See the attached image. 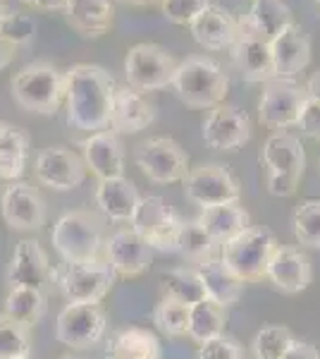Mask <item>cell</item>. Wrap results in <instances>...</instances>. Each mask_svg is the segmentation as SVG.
Wrapping results in <instances>:
<instances>
[{
  "instance_id": "cell-1",
  "label": "cell",
  "mask_w": 320,
  "mask_h": 359,
  "mask_svg": "<svg viewBox=\"0 0 320 359\" xmlns=\"http://www.w3.org/2000/svg\"><path fill=\"white\" fill-rule=\"evenodd\" d=\"M115 77L101 65H72L65 72L67 123L77 130L101 132L110 127L115 101Z\"/></svg>"
},
{
  "instance_id": "cell-2",
  "label": "cell",
  "mask_w": 320,
  "mask_h": 359,
  "mask_svg": "<svg viewBox=\"0 0 320 359\" xmlns=\"http://www.w3.org/2000/svg\"><path fill=\"white\" fill-rule=\"evenodd\" d=\"M106 216L89 208H77L57 218L50 233L53 249L65 264L94 262L106 245Z\"/></svg>"
},
{
  "instance_id": "cell-3",
  "label": "cell",
  "mask_w": 320,
  "mask_h": 359,
  "mask_svg": "<svg viewBox=\"0 0 320 359\" xmlns=\"http://www.w3.org/2000/svg\"><path fill=\"white\" fill-rule=\"evenodd\" d=\"M172 89L189 108H215L230 91V77L213 57L189 55L177 65Z\"/></svg>"
},
{
  "instance_id": "cell-4",
  "label": "cell",
  "mask_w": 320,
  "mask_h": 359,
  "mask_svg": "<svg viewBox=\"0 0 320 359\" xmlns=\"http://www.w3.org/2000/svg\"><path fill=\"white\" fill-rule=\"evenodd\" d=\"M260 163L267 170V192L272 196H292L306 170L304 144L287 130L272 132L260 149Z\"/></svg>"
},
{
  "instance_id": "cell-5",
  "label": "cell",
  "mask_w": 320,
  "mask_h": 359,
  "mask_svg": "<svg viewBox=\"0 0 320 359\" xmlns=\"http://www.w3.org/2000/svg\"><path fill=\"white\" fill-rule=\"evenodd\" d=\"M13 98L22 111L55 115L65 98V72L46 60L29 62L13 77Z\"/></svg>"
},
{
  "instance_id": "cell-6",
  "label": "cell",
  "mask_w": 320,
  "mask_h": 359,
  "mask_svg": "<svg viewBox=\"0 0 320 359\" xmlns=\"http://www.w3.org/2000/svg\"><path fill=\"white\" fill-rule=\"evenodd\" d=\"M275 249L277 240L270 230L249 225L239 235H235L225 245H220V259L239 280L249 283L265 278L267 264H270V257Z\"/></svg>"
},
{
  "instance_id": "cell-7",
  "label": "cell",
  "mask_w": 320,
  "mask_h": 359,
  "mask_svg": "<svg viewBox=\"0 0 320 359\" xmlns=\"http://www.w3.org/2000/svg\"><path fill=\"white\" fill-rule=\"evenodd\" d=\"M179 62L167 48L158 43H137L125 57L127 86L137 91H160L172 86Z\"/></svg>"
},
{
  "instance_id": "cell-8",
  "label": "cell",
  "mask_w": 320,
  "mask_h": 359,
  "mask_svg": "<svg viewBox=\"0 0 320 359\" xmlns=\"http://www.w3.org/2000/svg\"><path fill=\"white\" fill-rule=\"evenodd\" d=\"M115 269L106 259L84 264H67L57 273V287L65 294L67 304H98L115 285Z\"/></svg>"
},
{
  "instance_id": "cell-9",
  "label": "cell",
  "mask_w": 320,
  "mask_h": 359,
  "mask_svg": "<svg viewBox=\"0 0 320 359\" xmlns=\"http://www.w3.org/2000/svg\"><path fill=\"white\" fill-rule=\"evenodd\" d=\"M134 161L151 182H184L189 175V156L170 137H148L134 151Z\"/></svg>"
},
{
  "instance_id": "cell-10",
  "label": "cell",
  "mask_w": 320,
  "mask_h": 359,
  "mask_svg": "<svg viewBox=\"0 0 320 359\" xmlns=\"http://www.w3.org/2000/svg\"><path fill=\"white\" fill-rule=\"evenodd\" d=\"M132 230L139 233L153 247V252H177V237L182 228V218L165 204L158 194H148L139 199V206L132 216Z\"/></svg>"
},
{
  "instance_id": "cell-11",
  "label": "cell",
  "mask_w": 320,
  "mask_h": 359,
  "mask_svg": "<svg viewBox=\"0 0 320 359\" xmlns=\"http://www.w3.org/2000/svg\"><path fill=\"white\" fill-rule=\"evenodd\" d=\"M184 196L191 204L208 208L220 204H239L242 187L239 180L230 172L227 165L203 163L189 170L184 177Z\"/></svg>"
},
{
  "instance_id": "cell-12",
  "label": "cell",
  "mask_w": 320,
  "mask_h": 359,
  "mask_svg": "<svg viewBox=\"0 0 320 359\" xmlns=\"http://www.w3.org/2000/svg\"><path fill=\"white\" fill-rule=\"evenodd\" d=\"M306 96V86L296 84L294 79L275 77L270 82H265L258 98L260 125L275 132L296 127V120H299Z\"/></svg>"
},
{
  "instance_id": "cell-13",
  "label": "cell",
  "mask_w": 320,
  "mask_h": 359,
  "mask_svg": "<svg viewBox=\"0 0 320 359\" xmlns=\"http://www.w3.org/2000/svg\"><path fill=\"white\" fill-rule=\"evenodd\" d=\"M108 316L101 304H65L55 321V338L72 350H91L103 340Z\"/></svg>"
},
{
  "instance_id": "cell-14",
  "label": "cell",
  "mask_w": 320,
  "mask_h": 359,
  "mask_svg": "<svg viewBox=\"0 0 320 359\" xmlns=\"http://www.w3.org/2000/svg\"><path fill=\"white\" fill-rule=\"evenodd\" d=\"M57 280V271L50 266L48 254L39 240L17 242L13 259L8 266V285L10 287H34L48 294Z\"/></svg>"
},
{
  "instance_id": "cell-15",
  "label": "cell",
  "mask_w": 320,
  "mask_h": 359,
  "mask_svg": "<svg viewBox=\"0 0 320 359\" xmlns=\"http://www.w3.org/2000/svg\"><path fill=\"white\" fill-rule=\"evenodd\" d=\"M86 163L79 154H74L67 147H48L41 149L34 163L36 180L43 187H50L55 192H69L77 189L86 177Z\"/></svg>"
},
{
  "instance_id": "cell-16",
  "label": "cell",
  "mask_w": 320,
  "mask_h": 359,
  "mask_svg": "<svg viewBox=\"0 0 320 359\" xmlns=\"http://www.w3.org/2000/svg\"><path fill=\"white\" fill-rule=\"evenodd\" d=\"M203 142L218 151H237L239 147L251 139V118L246 111L237 106H220L211 108V113L203 120Z\"/></svg>"
},
{
  "instance_id": "cell-17",
  "label": "cell",
  "mask_w": 320,
  "mask_h": 359,
  "mask_svg": "<svg viewBox=\"0 0 320 359\" xmlns=\"http://www.w3.org/2000/svg\"><path fill=\"white\" fill-rule=\"evenodd\" d=\"M0 211L8 228L20 233H32L46 225V201L41 192L29 182H13L3 189Z\"/></svg>"
},
{
  "instance_id": "cell-18",
  "label": "cell",
  "mask_w": 320,
  "mask_h": 359,
  "mask_svg": "<svg viewBox=\"0 0 320 359\" xmlns=\"http://www.w3.org/2000/svg\"><path fill=\"white\" fill-rule=\"evenodd\" d=\"M232 62L239 69L242 79L249 84H265L275 79V65H272L270 41L256 36L251 32L239 29L237 41L230 48Z\"/></svg>"
},
{
  "instance_id": "cell-19",
  "label": "cell",
  "mask_w": 320,
  "mask_h": 359,
  "mask_svg": "<svg viewBox=\"0 0 320 359\" xmlns=\"http://www.w3.org/2000/svg\"><path fill=\"white\" fill-rule=\"evenodd\" d=\"M106 262L118 276H141L153 262V247L134 230H118L106 240Z\"/></svg>"
},
{
  "instance_id": "cell-20",
  "label": "cell",
  "mask_w": 320,
  "mask_h": 359,
  "mask_svg": "<svg viewBox=\"0 0 320 359\" xmlns=\"http://www.w3.org/2000/svg\"><path fill=\"white\" fill-rule=\"evenodd\" d=\"M194 41L206 50H230L239 34V20L223 5L211 3L203 13L189 25Z\"/></svg>"
},
{
  "instance_id": "cell-21",
  "label": "cell",
  "mask_w": 320,
  "mask_h": 359,
  "mask_svg": "<svg viewBox=\"0 0 320 359\" xmlns=\"http://www.w3.org/2000/svg\"><path fill=\"white\" fill-rule=\"evenodd\" d=\"M265 278L284 294H299L311 283V262L301 249L292 245H277L267 264Z\"/></svg>"
},
{
  "instance_id": "cell-22",
  "label": "cell",
  "mask_w": 320,
  "mask_h": 359,
  "mask_svg": "<svg viewBox=\"0 0 320 359\" xmlns=\"http://www.w3.org/2000/svg\"><path fill=\"white\" fill-rule=\"evenodd\" d=\"M84 163L98 180L122 177L125 175V147L120 142V135L108 130L94 132L89 139L81 142Z\"/></svg>"
},
{
  "instance_id": "cell-23",
  "label": "cell",
  "mask_w": 320,
  "mask_h": 359,
  "mask_svg": "<svg viewBox=\"0 0 320 359\" xmlns=\"http://www.w3.org/2000/svg\"><path fill=\"white\" fill-rule=\"evenodd\" d=\"M272 50V65H275V77L294 79L301 69L308 67L311 62V39L299 25H289L282 29L275 39L270 41Z\"/></svg>"
},
{
  "instance_id": "cell-24",
  "label": "cell",
  "mask_w": 320,
  "mask_h": 359,
  "mask_svg": "<svg viewBox=\"0 0 320 359\" xmlns=\"http://www.w3.org/2000/svg\"><path fill=\"white\" fill-rule=\"evenodd\" d=\"M153 120L155 108L141 91L132 89V86H118L113 113H110V130L118 135H137L148 125H153Z\"/></svg>"
},
{
  "instance_id": "cell-25",
  "label": "cell",
  "mask_w": 320,
  "mask_h": 359,
  "mask_svg": "<svg viewBox=\"0 0 320 359\" xmlns=\"http://www.w3.org/2000/svg\"><path fill=\"white\" fill-rule=\"evenodd\" d=\"M67 25L86 39H98L113 27V0H65Z\"/></svg>"
},
{
  "instance_id": "cell-26",
  "label": "cell",
  "mask_w": 320,
  "mask_h": 359,
  "mask_svg": "<svg viewBox=\"0 0 320 359\" xmlns=\"http://www.w3.org/2000/svg\"><path fill=\"white\" fill-rule=\"evenodd\" d=\"M196 273H199L206 297L215 302L223 309H230L242 299L244 294V280H239L230 269L223 264V259H208L196 266Z\"/></svg>"
},
{
  "instance_id": "cell-27",
  "label": "cell",
  "mask_w": 320,
  "mask_h": 359,
  "mask_svg": "<svg viewBox=\"0 0 320 359\" xmlns=\"http://www.w3.org/2000/svg\"><path fill=\"white\" fill-rule=\"evenodd\" d=\"M139 192L134 187L132 180L122 177H110V180H98L96 187V206L101 208V213L110 221H132L134 211L139 206Z\"/></svg>"
},
{
  "instance_id": "cell-28",
  "label": "cell",
  "mask_w": 320,
  "mask_h": 359,
  "mask_svg": "<svg viewBox=\"0 0 320 359\" xmlns=\"http://www.w3.org/2000/svg\"><path fill=\"white\" fill-rule=\"evenodd\" d=\"M294 25V15L282 0H253L251 10L239 20V29L272 41L282 29Z\"/></svg>"
},
{
  "instance_id": "cell-29",
  "label": "cell",
  "mask_w": 320,
  "mask_h": 359,
  "mask_svg": "<svg viewBox=\"0 0 320 359\" xmlns=\"http://www.w3.org/2000/svg\"><path fill=\"white\" fill-rule=\"evenodd\" d=\"M160 340L146 328H122L106 345V359H160Z\"/></svg>"
},
{
  "instance_id": "cell-30",
  "label": "cell",
  "mask_w": 320,
  "mask_h": 359,
  "mask_svg": "<svg viewBox=\"0 0 320 359\" xmlns=\"http://www.w3.org/2000/svg\"><path fill=\"white\" fill-rule=\"evenodd\" d=\"M196 221L206 228V233L211 235L218 245H225L227 240H232V237L239 235L242 230H246L249 225H251L249 211L239 204H220V206L201 208Z\"/></svg>"
},
{
  "instance_id": "cell-31",
  "label": "cell",
  "mask_w": 320,
  "mask_h": 359,
  "mask_svg": "<svg viewBox=\"0 0 320 359\" xmlns=\"http://www.w3.org/2000/svg\"><path fill=\"white\" fill-rule=\"evenodd\" d=\"M46 311H48V294L34 290V287H10L8 297H5L3 314L27 328L36 326L46 316Z\"/></svg>"
},
{
  "instance_id": "cell-32",
  "label": "cell",
  "mask_w": 320,
  "mask_h": 359,
  "mask_svg": "<svg viewBox=\"0 0 320 359\" xmlns=\"http://www.w3.org/2000/svg\"><path fill=\"white\" fill-rule=\"evenodd\" d=\"M29 158V135L15 125H5L0 135V177L20 180Z\"/></svg>"
},
{
  "instance_id": "cell-33",
  "label": "cell",
  "mask_w": 320,
  "mask_h": 359,
  "mask_svg": "<svg viewBox=\"0 0 320 359\" xmlns=\"http://www.w3.org/2000/svg\"><path fill=\"white\" fill-rule=\"evenodd\" d=\"M160 290L162 297L174 299V302H182L187 306H194L203 302L206 297V290H203V283L196 269H170L160 276Z\"/></svg>"
},
{
  "instance_id": "cell-34",
  "label": "cell",
  "mask_w": 320,
  "mask_h": 359,
  "mask_svg": "<svg viewBox=\"0 0 320 359\" xmlns=\"http://www.w3.org/2000/svg\"><path fill=\"white\" fill-rule=\"evenodd\" d=\"M187 335L194 343H208V340L225 335V309L211 299L194 304L189 309V331Z\"/></svg>"
},
{
  "instance_id": "cell-35",
  "label": "cell",
  "mask_w": 320,
  "mask_h": 359,
  "mask_svg": "<svg viewBox=\"0 0 320 359\" xmlns=\"http://www.w3.org/2000/svg\"><path fill=\"white\" fill-rule=\"evenodd\" d=\"M218 247V242L206 233V228L199 221H182L177 237V252L182 254L191 264H203L208 259H213V252Z\"/></svg>"
},
{
  "instance_id": "cell-36",
  "label": "cell",
  "mask_w": 320,
  "mask_h": 359,
  "mask_svg": "<svg viewBox=\"0 0 320 359\" xmlns=\"http://www.w3.org/2000/svg\"><path fill=\"white\" fill-rule=\"evenodd\" d=\"M292 228L301 245L320 249V199H306L296 204L292 213Z\"/></svg>"
},
{
  "instance_id": "cell-37",
  "label": "cell",
  "mask_w": 320,
  "mask_h": 359,
  "mask_svg": "<svg viewBox=\"0 0 320 359\" xmlns=\"http://www.w3.org/2000/svg\"><path fill=\"white\" fill-rule=\"evenodd\" d=\"M294 340V333L287 326H263L253 335L251 352L256 359H282Z\"/></svg>"
},
{
  "instance_id": "cell-38",
  "label": "cell",
  "mask_w": 320,
  "mask_h": 359,
  "mask_svg": "<svg viewBox=\"0 0 320 359\" xmlns=\"http://www.w3.org/2000/svg\"><path fill=\"white\" fill-rule=\"evenodd\" d=\"M32 352L29 328L0 314V359H25Z\"/></svg>"
},
{
  "instance_id": "cell-39",
  "label": "cell",
  "mask_w": 320,
  "mask_h": 359,
  "mask_svg": "<svg viewBox=\"0 0 320 359\" xmlns=\"http://www.w3.org/2000/svg\"><path fill=\"white\" fill-rule=\"evenodd\" d=\"M189 309L191 306H187V304L162 297L153 309L155 328L162 331L165 335H172V338L187 335V331H189Z\"/></svg>"
},
{
  "instance_id": "cell-40",
  "label": "cell",
  "mask_w": 320,
  "mask_h": 359,
  "mask_svg": "<svg viewBox=\"0 0 320 359\" xmlns=\"http://www.w3.org/2000/svg\"><path fill=\"white\" fill-rule=\"evenodd\" d=\"M0 36L8 39L15 48H25L36 36V22L32 15L22 13V10H8L0 22Z\"/></svg>"
},
{
  "instance_id": "cell-41",
  "label": "cell",
  "mask_w": 320,
  "mask_h": 359,
  "mask_svg": "<svg viewBox=\"0 0 320 359\" xmlns=\"http://www.w3.org/2000/svg\"><path fill=\"white\" fill-rule=\"evenodd\" d=\"M208 5L211 0H160V13L172 25L189 27Z\"/></svg>"
},
{
  "instance_id": "cell-42",
  "label": "cell",
  "mask_w": 320,
  "mask_h": 359,
  "mask_svg": "<svg viewBox=\"0 0 320 359\" xmlns=\"http://www.w3.org/2000/svg\"><path fill=\"white\" fill-rule=\"evenodd\" d=\"M196 359H244V350L239 343H235L227 335H218V338L199 345Z\"/></svg>"
},
{
  "instance_id": "cell-43",
  "label": "cell",
  "mask_w": 320,
  "mask_h": 359,
  "mask_svg": "<svg viewBox=\"0 0 320 359\" xmlns=\"http://www.w3.org/2000/svg\"><path fill=\"white\" fill-rule=\"evenodd\" d=\"M296 127L301 130V135H306L311 139H318V142H320V103L313 101L311 96H306L304 106H301Z\"/></svg>"
},
{
  "instance_id": "cell-44",
  "label": "cell",
  "mask_w": 320,
  "mask_h": 359,
  "mask_svg": "<svg viewBox=\"0 0 320 359\" xmlns=\"http://www.w3.org/2000/svg\"><path fill=\"white\" fill-rule=\"evenodd\" d=\"M282 359H320V350L316 345L306 343V340H299L296 338L292 345H289V350L284 352Z\"/></svg>"
},
{
  "instance_id": "cell-45",
  "label": "cell",
  "mask_w": 320,
  "mask_h": 359,
  "mask_svg": "<svg viewBox=\"0 0 320 359\" xmlns=\"http://www.w3.org/2000/svg\"><path fill=\"white\" fill-rule=\"evenodd\" d=\"M22 5L32 10H43V13H53V10H65V0H20Z\"/></svg>"
},
{
  "instance_id": "cell-46",
  "label": "cell",
  "mask_w": 320,
  "mask_h": 359,
  "mask_svg": "<svg viewBox=\"0 0 320 359\" xmlns=\"http://www.w3.org/2000/svg\"><path fill=\"white\" fill-rule=\"evenodd\" d=\"M15 53H17V48L13 43L8 41V39H3L0 36V72H3L5 67L10 65V62L15 60Z\"/></svg>"
},
{
  "instance_id": "cell-47",
  "label": "cell",
  "mask_w": 320,
  "mask_h": 359,
  "mask_svg": "<svg viewBox=\"0 0 320 359\" xmlns=\"http://www.w3.org/2000/svg\"><path fill=\"white\" fill-rule=\"evenodd\" d=\"M306 94L313 98V101H318L320 103V69L318 72H313L311 77H308V82H306Z\"/></svg>"
},
{
  "instance_id": "cell-48",
  "label": "cell",
  "mask_w": 320,
  "mask_h": 359,
  "mask_svg": "<svg viewBox=\"0 0 320 359\" xmlns=\"http://www.w3.org/2000/svg\"><path fill=\"white\" fill-rule=\"evenodd\" d=\"M122 3L137 5V8H148V5H155V3H160V0H122Z\"/></svg>"
},
{
  "instance_id": "cell-49",
  "label": "cell",
  "mask_w": 320,
  "mask_h": 359,
  "mask_svg": "<svg viewBox=\"0 0 320 359\" xmlns=\"http://www.w3.org/2000/svg\"><path fill=\"white\" fill-rule=\"evenodd\" d=\"M5 13H8V10H5V5H3V0H0V22H3V17H5Z\"/></svg>"
},
{
  "instance_id": "cell-50",
  "label": "cell",
  "mask_w": 320,
  "mask_h": 359,
  "mask_svg": "<svg viewBox=\"0 0 320 359\" xmlns=\"http://www.w3.org/2000/svg\"><path fill=\"white\" fill-rule=\"evenodd\" d=\"M60 359H79V357H72V355H65V357H60Z\"/></svg>"
},
{
  "instance_id": "cell-51",
  "label": "cell",
  "mask_w": 320,
  "mask_h": 359,
  "mask_svg": "<svg viewBox=\"0 0 320 359\" xmlns=\"http://www.w3.org/2000/svg\"><path fill=\"white\" fill-rule=\"evenodd\" d=\"M3 130H5V123H0V135H3Z\"/></svg>"
},
{
  "instance_id": "cell-52",
  "label": "cell",
  "mask_w": 320,
  "mask_h": 359,
  "mask_svg": "<svg viewBox=\"0 0 320 359\" xmlns=\"http://www.w3.org/2000/svg\"><path fill=\"white\" fill-rule=\"evenodd\" d=\"M316 3H318V5H320V0H316Z\"/></svg>"
},
{
  "instance_id": "cell-53",
  "label": "cell",
  "mask_w": 320,
  "mask_h": 359,
  "mask_svg": "<svg viewBox=\"0 0 320 359\" xmlns=\"http://www.w3.org/2000/svg\"><path fill=\"white\" fill-rule=\"evenodd\" d=\"M25 359H29V357H25Z\"/></svg>"
}]
</instances>
